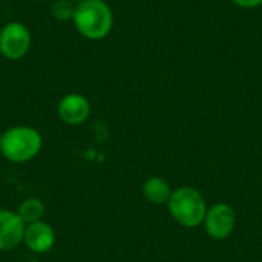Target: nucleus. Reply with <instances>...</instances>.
<instances>
[{
	"mask_svg": "<svg viewBox=\"0 0 262 262\" xmlns=\"http://www.w3.org/2000/svg\"><path fill=\"white\" fill-rule=\"evenodd\" d=\"M41 147V134L31 126H12L2 132L0 154L9 163H28L40 154Z\"/></svg>",
	"mask_w": 262,
	"mask_h": 262,
	"instance_id": "2",
	"label": "nucleus"
},
{
	"mask_svg": "<svg viewBox=\"0 0 262 262\" xmlns=\"http://www.w3.org/2000/svg\"><path fill=\"white\" fill-rule=\"evenodd\" d=\"M45 212H46L45 203L37 196H29V198L23 200L17 207V215L20 216V220L25 224H32L37 221H41Z\"/></svg>",
	"mask_w": 262,
	"mask_h": 262,
	"instance_id": "10",
	"label": "nucleus"
},
{
	"mask_svg": "<svg viewBox=\"0 0 262 262\" xmlns=\"http://www.w3.org/2000/svg\"><path fill=\"white\" fill-rule=\"evenodd\" d=\"M172 189L167 181H164L160 177H150L143 184V195L144 198L157 206L167 204L172 196Z\"/></svg>",
	"mask_w": 262,
	"mask_h": 262,
	"instance_id": "9",
	"label": "nucleus"
},
{
	"mask_svg": "<svg viewBox=\"0 0 262 262\" xmlns=\"http://www.w3.org/2000/svg\"><path fill=\"white\" fill-rule=\"evenodd\" d=\"M23 244L26 249L35 255H45L52 250L55 246V230L51 224L45 221H37L32 224H26Z\"/></svg>",
	"mask_w": 262,
	"mask_h": 262,
	"instance_id": "7",
	"label": "nucleus"
},
{
	"mask_svg": "<svg viewBox=\"0 0 262 262\" xmlns=\"http://www.w3.org/2000/svg\"><path fill=\"white\" fill-rule=\"evenodd\" d=\"M75 3L71 0H54L51 5V15L57 21H71L74 17Z\"/></svg>",
	"mask_w": 262,
	"mask_h": 262,
	"instance_id": "11",
	"label": "nucleus"
},
{
	"mask_svg": "<svg viewBox=\"0 0 262 262\" xmlns=\"http://www.w3.org/2000/svg\"><path fill=\"white\" fill-rule=\"evenodd\" d=\"M32 46L31 29L21 21H8L0 29V55L6 60L23 58Z\"/></svg>",
	"mask_w": 262,
	"mask_h": 262,
	"instance_id": "4",
	"label": "nucleus"
},
{
	"mask_svg": "<svg viewBox=\"0 0 262 262\" xmlns=\"http://www.w3.org/2000/svg\"><path fill=\"white\" fill-rule=\"evenodd\" d=\"M72 3H80V2H83V0H71Z\"/></svg>",
	"mask_w": 262,
	"mask_h": 262,
	"instance_id": "13",
	"label": "nucleus"
},
{
	"mask_svg": "<svg viewBox=\"0 0 262 262\" xmlns=\"http://www.w3.org/2000/svg\"><path fill=\"white\" fill-rule=\"evenodd\" d=\"M72 23L81 37L98 41L111 34L114 12L104 0H83L75 3Z\"/></svg>",
	"mask_w": 262,
	"mask_h": 262,
	"instance_id": "1",
	"label": "nucleus"
},
{
	"mask_svg": "<svg viewBox=\"0 0 262 262\" xmlns=\"http://www.w3.org/2000/svg\"><path fill=\"white\" fill-rule=\"evenodd\" d=\"M25 227L17 212L0 209V252L17 249L23 243Z\"/></svg>",
	"mask_w": 262,
	"mask_h": 262,
	"instance_id": "8",
	"label": "nucleus"
},
{
	"mask_svg": "<svg viewBox=\"0 0 262 262\" xmlns=\"http://www.w3.org/2000/svg\"><path fill=\"white\" fill-rule=\"evenodd\" d=\"M57 114L64 124L80 126L91 115V103L83 94L69 92L60 98L57 106Z\"/></svg>",
	"mask_w": 262,
	"mask_h": 262,
	"instance_id": "6",
	"label": "nucleus"
},
{
	"mask_svg": "<svg viewBox=\"0 0 262 262\" xmlns=\"http://www.w3.org/2000/svg\"><path fill=\"white\" fill-rule=\"evenodd\" d=\"M203 223L210 238L226 239L235 229L236 215H235V210L229 204L218 203L212 206L210 209H207V213Z\"/></svg>",
	"mask_w": 262,
	"mask_h": 262,
	"instance_id": "5",
	"label": "nucleus"
},
{
	"mask_svg": "<svg viewBox=\"0 0 262 262\" xmlns=\"http://www.w3.org/2000/svg\"><path fill=\"white\" fill-rule=\"evenodd\" d=\"M236 6L244 8V9H252V8H258L262 5V0H232Z\"/></svg>",
	"mask_w": 262,
	"mask_h": 262,
	"instance_id": "12",
	"label": "nucleus"
},
{
	"mask_svg": "<svg viewBox=\"0 0 262 262\" xmlns=\"http://www.w3.org/2000/svg\"><path fill=\"white\" fill-rule=\"evenodd\" d=\"M172 218L184 227H196L204 221L207 213L206 201L203 195L193 187H178L172 192L167 203Z\"/></svg>",
	"mask_w": 262,
	"mask_h": 262,
	"instance_id": "3",
	"label": "nucleus"
},
{
	"mask_svg": "<svg viewBox=\"0 0 262 262\" xmlns=\"http://www.w3.org/2000/svg\"><path fill=\"white\" fill-rule=\"evenodd\" d=\"M0 138H2V132H0Z\"/></svg>",
	"mask_w": 262,
	"mask_h": 262,
	"instance_id": "14",
	"label": "nucleus"
}]
</instances>
